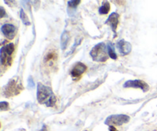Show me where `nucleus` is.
<instances>
[{
    "mask_svg": "<svg viewBox=\"0 0 157 131\" xmlns=\"http://www.w3.org/2000/svg\"><path fill=\"white\" fill-rule=\"evenodd\" d=\"M69 39H70V36H69L68 32L67 31H64L61 36V47L62 50H64L67 48Z\"/></svg>",
    "mask_w": 157,
    "mask_h": 131,
    "instance_id": "obj_12",
    "label": "nucleus"
},
{
    "mask_svg": "<svg viewBox=\"0 0 157 131\" xmlns=\"http://www.w3.org/2000/svg\"><path fill=\"white\" fill-rule=\"evenodd\" d=\"M20 18H21V21L24 23V25H25V26H30L31 23L29 19V17L27 16V15H26V13L24 12L23 9L20 10Z\"/></svg>",
    "mask_w": 157,
    "mask_h": 131,
    "instance_id": "obj_15",
    "label": "nucleus"
},
{
    "mask_svg": "<svg viewBox=\"0 0 157 131\" xmlns=\"http://www.w3.org/2000/svg\"><path fill=\"white\" fill-rule=\"evenodd\" d=\"M23 89L21 83L18 79H12L6 85L3 90V93L6 97L15 96L18 95Z\"/></svg>",
    "mask_w": 157,
    "mask_h": 131,
    "instance_id": "obj_3",
    "label": "nucleus"
},
{
    "mask_svg": "<svg viewBox=\"0 0 157 131\" xmlns=\"http://www.w3.org/2000/svg\"><path fill=\"white\" fill-rule=\"evenodd\" d=\"M107 51H108V55L113 59H117V55L116 52H115L114 49H113V46L112 45V43H109L107 45Z\"/></svg>",
    "mask_w": 157,
    "mask_h": 131,
    "instance_id": "obj_14",
    "label": "nucleus"
},
{
    "mask_svg": "<svg viewBox=\"0 0 157 131\" xmlns=\"http://www.w3.org/2000/svg\"><path fill=\"white\" fill-rule=\"evenodd\" d=\"M124 88H135V89H140L144 92L149 90V86L147 83L141 80H127L124 84Z\"/></svg>",
    "mask_w": 157,
    "mask_h": 131,
    "instance_id": "obj_6",
    "label": "nucleus"
},
{
    "mask_svg": "<svg viewBox=\"0 0 157 131\" xmlns=\"http://www.w3.org/2000/svg\"><path fill=\"white\" fill-rule=\"evenodd\" d=\"M37 100L41 104H44L50 107L55 106L56 103V96L52 89L41 83H38L37 87Z\"/></svg>",
    "mask_w": 157,
    "mask_h": 131,
    "instance_id": "obj_1",
    "label": "nucleus"
},
{
    "mask_svg": "<svg viewBox=\"0 0 157 131\" xmlns=\"http://www.w3.org/2000/svg\"><path fill=\"white\" fill-rule=\"evenodd\" d=\"M28 86H29V88H32V89L35 87V83H34L33 79L32 77H29V80H28Z\"/></svg>",
    "mask_w": 157,
    "mask_h": 131,
    "instance_id": "obj_18",
    "label": "nucleus"
},
{
    "mask_svg": "<svg viewBox=\"0 0 157 131\" xmlns=\"http://www.w3.org/2000/svg\"><path fill=\"white\" fill-rule=\"evenodd\" d=\"M90 56L96 62H105L108 58L107 46L104 43H100L90 50Z\"/></svg>",
    "mask_w": 157,
    "mask_h": 131,
    "instance_id": "obj_2",
    "label": "nucleus"
},
{
    "mask_svg": "<svg viewBox=\"0 0 157 131\" xmlns=\"http://www.w3.org/2000/svg\"><path fill=\"white\" fill-rule=\"evenodd\" d=\"M106 23L110 25V27L112 28L113 32H114V34H116L118 23H119V15L117 12H112L110 16L108 17L107 21H106Z\"/></svg>",
    "mask_w": 157,
    "mask_h": 131,
    "instance_id": "obj_10",
    "label": "nucleus"
},
{
    "mask_svg": "<svg viewBox=\"0 0 157 131\" xmlns=\"http://www.w3.org/2000/svg\"><path fill=\"white\" fill-rule=\"evenodd\" d=\"M1 31L3 35L8 39H13L16 34L17 29L14 25L6 23L1 27Z\"/></svg>",
    "mask_w": 157,
    "mask_h": 131,
    "instance_id": "obj_8",
    "label": "nucleus"
},
{
    "mask_svg": "<svg viewBox=\"0 0 157 131\" xmlns=\"http://www.w3.org/2000/svg\"><path fill=\"white\" fill-rule=\"evenodd\" d=\"M110 9V5L108 2H104L102 6L99 8V13L101 15H105L109 12Z\"/></svg>",
    "mask_w": 157,
    "mask_h": 131,
    "instance_id": "obj_13",
    "label": "nucleus"
},
{
    "mask_svg": "<svg viewBox=\"0 0 157 131\" xmlns=\"http://www.w3.org/2000/svg\"><path fill=\"white\" fill-rule=\"evenodd\" d=\"M57 59H58V54H57L56 51L50 50L44 56V61L46 64L51 66V65H52L56 61Z\"/></svg>",
    "mask_w": 157,
    "mask_h": 131,
    "instance_id": "obj_11",
    "label": "nucleus"
},
{
    "mask_svg": "<svg viewBox=\"0 0 157 131\" xmlns=\"http://www.w3.org/2000/svg\"><path fill=\"white\" fill-rule=\"evenodd\" d=\"M117 49L119 50L120 53L122 55H128L132 50V46L130 43L125 41V40H120L117 43Z\"/></svg>",
    "mask_w": 157,
    "mask_h": 131,
    "instance_id": "obj_9",
    "label": "nucleus"
},
{
    "mask_svg": "<svg viewBox=\"0 0 157 131\" xmlns=\"http://www.w3.org/2000/svg\"><path fill=\"white\" fill-rule=\"evenodd\" d=\"M87 70V66L82 63H77L72 68L71 71V75L75 80H78L81 79L83 74Z\"/></svg>",
    "mask_w": 157,
    "mask_h": 131,
    "instance_id": "obj_7",
    "label": "nucleus"
},
{
    "mask_svg": "<svg viewBox=\"0 0 157 131\" xmlns=\"http://www.w3.org/2000/svg\"><path fill=\"white\" fill-rule=\"evenodd\" d=\"M81 3L80 0H74V1H68L67 2V5H68L69 7L71 8H76L78 5Z\"/></svg>",
    "mask_w": 157,
    "mask_h": 131,
    "instance_id": "obj_16",
    "label": "nucleus"
},
{
    "mask_svg": "<svg viewBox=\"0 0 157 131\" xmlns=\"http://www.w3.org/2000/svg\"><path fill=\"white\" fill-rule=\"evenodd\" d=\"M9 108V103L7 102H1L0 103V109H1L2 111L4 110H8Z\"/></svg>",
    "mask_w": 157,
    "mask_h": 131,
    "instance_id": "obj_17",
    "label": "nucleus"
},
{
    "mask_svg": "<svg viewBox=\"0 0 157 131\" xmlns=\"http://www.w3.org/2000/svg\"><path fill=\"white\" fill-rule=\"evenodd\" d=\"M130 117L125 114H114L110 115L106 119L105 124L109 126H121L123 124L128 123L130 121Z\"/></svg>",
    "mask_w": 157,
    "mask_h": 131,
    "instance_id": "obj_5",
    "label": "nucleus"
},
{
    "mask_svg": "<svg viewBox=\"0 0 157 131\" xmlns=\"http://www.w3.org/2000/svg\"><path fill=\"white\" fill-rule=\"evenodd\" d=\"M110 131H117L113 126H110Z\"/></svg>",
    "mask_w": 157,
    "mask_h": 131,
    "instance_id": "obj_20",
    "label": "nucleus"
},
{
    "mask_svg": "<svg viewBox=\"0 0 157 131\" xmlns=\"http://www.w3.org/2000/svg\"><path fill=\"white\" fill-rule=\"evenodd\" d=\"M15 51V46L13 43H9L2 46L0 49V60L1 64L4 66H11L12 63V55Z\"/></svg>",
    "mask_w": 157,
    "mask_h": 131,
    "instance_id": "obj_4",
    "label": "nucleus"
},
{
    "mask_svg": "<svg viewBox=\"0 0 157 131\" xmlns=\"http://www.w3.org/2000/svg\"><path fill=\"white\" fill-rule=\"evenodd\" d=\"M0 9H1V18H2V17L5 16V15H6V12H5L4 9H3V7H1L0 8Z\"/></svg>",
    "mask_w": 157,
    "mask_h": 131,
    "instance_id": "obj_19",
    "label": "nucleus"
}]
</instances>
